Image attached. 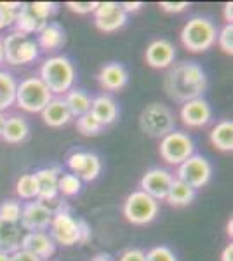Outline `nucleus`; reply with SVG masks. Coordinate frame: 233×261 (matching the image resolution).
Wrapping results in <instances>:
<instances>
[{"label": "nucleus", "instance_id": "nucleus-6", "mask_svg": "<svg viewBox=\"0 0 233 261\" xmlns=\"http://www.w3.org/2000/svg\"><path fill=\"white\" fill-rule=\"evenodd\" d=\"M4 61L11 65H30L39 58V44L21 32H12L2 40Z\"/></svg>", "mask_w": 233, "mask_h": 261}, {"label": "nucleus", "instance_id": "nucleus-10", "mask_svg": "<svg viewBox=\"0 0 233 261\" xmlns=\"http://www.w3.org/2000/svg\"><path fill=\"white\" fill-rule=\"evenodd\" d=\"M50 237H53L54 242L66 247L80 244L79 220H75L66 209H61L56 214H53V220H50Z\"/></svg>", "mask_w": 233, "mask_h": 261}, {"label": "nucleus", "instance_id": "nucleus-7", "mask_svg": "<svg viewBox=\"0 0 233 261\" xmlns=\"http://www.w3.org/2000/svg\"><path fill=\"white\" fill-rule=\"evenodd\" d=\"M157 214H159V202L141 190L129 193L124 202V216L133 225H148L155 220Z\"/></svg>", "mask_w": 233, "mask_h": 261}, {"label": "nucleus", "instance_id": "nucleus-31", "mask_svg": "<svg viewBox=\"0 0 233 261\" xmlns=\"http://www.w3.org/2000/svg\"><path fill=\"white\" fill-rule=\"evenodd\" d=\"M77 129L84 136H97V134L101 133V129H103V125H101L99 122L94 119V115L89 112L86 115L77 119Z\"/></svg>", "mask_w": 233, "mask_h": 261}, {"label": "nucleus", "instance_id": "nucleus-21", "mask_svg": "<svg viewBox=\"0 0 233 261\" xmlns=\"http://www.w3.org/2000/svg\"><path fill=\"white\" fill-rule=\"evenodd\" d=\"M65 40H66V35H65L63 27L59 23H56V21H53V23H47L39 32V40H37V44H39V49L42 47L44 50H56L65 44Z\"/></svg>", "mask_w": 233, "mask_h": 261}, {"label": "nucleus", "instance_id": "nucleus-34", "mask_svg": "<svg viewBox=\"0 0 233 261\" xmlns=\"http://www.w3.org/2000/svg\"><path fill=\"white\" fill-rule=\"evenodd\" d=\"M21 205L16 200H6L0 204V220L7 223H19Z\"/></svg>", "mask_w": 233, "mask_h": 261}, {"label": "nucleus", "instance_id": "nucleus-44", "mask_svg": "<svg viewBox=\"0 0 233 261\" xmlns=\"http://www.w3.org/2000/svg\"><path fill=\"white\" fill-rule=\"evenodd\" d=\"M120 7H122V11L125 12H134V11H139L143 7V2H124V4H120Z\"/></svg>", "mask_w": 233, "mask_h": 261}, {"label": "nucleus", "instance_id": "nucleus-20", "mask_svg": "<svg viewBox=\"0 0 233 261\" xmlns=\"http://www.w3.org/2000/svg\"><path fill=\"white\" fill-rule=\"evenodd\" d=\"M91 113L94 115V119L99 122L101 125H110L117 120L118 117V108L113 98H110L107 94H101L97 98L92 99L91 105Z\"/></svg>", "mask_w": 233, "mask_h": 261}, {"label": "nucleus", "instance_id": "nucleus-39", "mask_svg": "<svg viewBox=\"0 0 233 261\" xmlns=\"http://www.w3.org/2000/svg\"><path fill=\"white\" fill-rule=\"evenodd\" d=\"M97 4L99 2H66V7L77 14H91L96 11Z\"/></svg>", "mask_w": 233, "mask_h": 261}, {"label": "nucleus", "instance_id": "nucleus-45", "mask_svg": "<svg viewBox=\"0 0 233 261\" xmlns=\"http://www.w3.org/2000/svg\"><path fill=\"white\" fill-rule=\"evenodd\" d=\"M223 16H224V21H226V24H231L233 21V4L231 2H226L223 7Z\"/></svg>", "mask_w": 233, "mask_h": 261}, {"label": "nucleus", "instance_id": "nucleus-43", "mask_svg": "<svg viewBox=\"0 0 233 261\" xmlns=\"http://www.w3.org/2000/svg\"><path fill=\"white\" fill-rule=\"evenodd\" d=\"M79 225H80V244H86L91 239V226L84 220H79Z\"/></svg>", "mask_w": 233, "mask_h": 261}, {"label": "nucleus", "instance_id": "nucleus-19", "mask_svg": "<svg viewBox=\"0 0 233 261\" xmlns=\"http://www.w3.org/2000/svg\"><path fill=\"white\" fill-rule=\"evenodd\" d=\"M37 185H39V199L40 202H49L58 197V178L59 169L53 167V169H40L35 172Z\"/></svg>", "mask_w": 233, "mask_h": 261}, {"label": "nucleus", "instance_id": "nucleus-46", "mask_svg": "<svg viewBox=\"0 0 233 261\" xmlns=\"http://www.w3.org/2000/svg\"><path fill=\"white\" fill-rule=\"evenodd\" d=\"M221 261H233V244H228L221 252Z\"/></svg>", "mask_w": 233, "mask_h": 261}, {"label": "nucleus", "instance_id": "nucleus-25", "mask_svg": "<svg viewBox=\"0 0 233 261\" xmlns=\"http://www.w3.org/2000/svg\"><path fill=\"white\" fill-rule=\"evenodd\" d=\"M28 133H30V127H28L27 120L21 119V117H11V119H6L2 138L7 143H11V145H18V143L27 140Z\"/></svg>", "mask_w": 233, "mask_h": 261}, {"label": "nucleus", "instance_id": "nucleus-48", "mask_svg": "<svg viewBox=\"0 0 233 261\" xmlns=\"http://www.w3.org/2000/svg\"><path fill=\"white\" fill-rule=\"evenodd\" d=\"M233 220H231V218H230V220H228V225H226V233H228V237H231V235H233Z\"/></svg>", "mask_w": 233, "mask_h": 261}, {"label": "nucleus", "instance_id": "nucleus-5", "mask_svg": "<svg viewBox=\"0 0 233 261\" xmlns=\"http://www.w3.org/2000/svg\"><path fill=\"white\" fill-rule=\"evenodd\" d=\"M139 129L150 138H162L174 130V113L162 103H151L139 115Z\"/></svg>", "mask_w": 233, "mask_h": 261}, {"label": "nucleus", "instance_id": "nucleus-16", "mask_svg": "<svg viewBox=\"0 0 233 261\" xmlns=\"http://www.w3.org/2000/svg\"><path fill=\"white\" fill-rule=\"evenodd\" d=\"M19 249L32 252L40 259H47L56 252V242L45 231H28L21 237Z\"/></svg>", "mask_w": 233, "mask_h": 261}, {"label": "nucleus", "instance_id": "nucleus-18", "mask_svg": "<svg viewBox=\"0 0 233 261\" xmlns=\"http://www.w3.org/2000/svg\"><path fill=\"white\" fill-rule=\"evenodd\" d=\"M42 119H44V124L49 125V127H63L71 120V113L66 107L65 99L59 98H53L49 101V105L40 112Z\"/></svg>", "mask_w": 233, "mask_h": 261}, {"label": "nucleus", "instance_id": "nucleus-32", "mask_svg": "<svg viewBox=\"0 0 233 261\" xmlns=\"http://www.w3.org/2000/svg\"><path fill=\"white\" fill-rule=\"evenodd\" d=\"M101 172V161L96 153H91L87 151V161H86V167H84L82 174L79 176L80 181H94Z\"/></svg>", "mask_w": 233, "mask_h": 261}, {"label": "nucleus", "instance_id": "nucleus-3", "mask_svg": "<svg viewBox=\"0 0 233 261\" xmlns=\"http://www.w3.org/2000/svg\"><path fill=\"white\" fill-rule=\"evenodd\" d=\"M216 30L214 23L207 18H192L181 30V42L190 53H205L216 44Z\"/></svg>", "mask_w": 233, "mask_h": 261}, {"label": "nucleus", "instance_id": "nucleus-12", "mask_svg": "<svg viewBox=\"0 0 233 261\" xmlns=\"http://www.w3.org/2000/svg\"><path fill=\"white\" fill-rule=\"evenodd\" d=\"M172 181H174V178L169 171L153 167V169L146 171L143 174L141 181H139V188H141V192H145L146 195H150L151 199L159 202L160 199H165Z\"/></svg>", "mask_w": 233, "mask_h": 261}, {"label": "nucleus", "instance_id": "nucleus-17", "mask_svg": "<svg viewBox=\"0 0 233 261\" xmlns=\"http://www.w3.org/2000/svg\"><path fill=\"white\" fill-rule=\"evenodd\" d=\"M127 81H129V75L125 66L120 63H108L97 73V82L107 91H120L122 87H125Z\"/></svg>", "mask_w": 233, "mask_h": 261}, {"label": "nucleus", "instance_id": "nucleus-50", "mask_svg": "<svg viewBox=\"0 0 233 261\" xmlns=\"http://www.w3.org/2000/svg\"><path fill=\"white\" fill-rule=\"evenodd\" d=\"M0 63H4V45H2V39H0Z\"/></svg>", "mask_w": 233, "mask_h": 261}, {"label": "nucleus", "instance_id": "nucleus-2", "mask_svg": "<svg viewBox=\"0 0 233 261\" xmlns=\"http://www.w3.org/2000/svg\"><path fill=\"white\" fill-rule=\"evenodd\" d=\"M40 81L50 91V94L68 92L75 82V66L66 56H53L40 66Z\"/></svg>", "mask_w": 233, "mask_h": 261}, {"label": "nucleus", "instance_id": "nucleus-35", "mask_svg": "<svg viewBox=\"0 0 233 261\" xmlns=\"http://www.w3.org/2000/svg\"><path fill=\"white\" fill-rule=\"evenodd\" d=\"M216 40H218L219 49L231 56L233 54V24H224L221 30H219Z\"/></svg>", "mask_w": 233, "mask_h": 261}, {"label": "nucleus", "instance_id": "nucleus-23", "mask_svg": "<svg viewBox=\"0 0 233 261\" xmlns=\"http://www.w3.org/2000/svg\"><path fill=\"white\" fill-rule=\"evenodd\" d=\"M14 24L18 27V30L16 32H21V33H24V35H30V33H39L47 23H44V21H40L39 18H37V16L32 12V9H30L28 4H21L18 12H16Z\"/></svg>", "mask_w": 233, "mask_h": 261}, {"label": "nucleus", "instance_id": "nucleus-36", "mask_svg": "<svg viewBox=\"0 0 233 261\" xmlns=\"http://www.w3.org/2000/svg\"><path fill=\"white\" fill-rule=\"evenodd\" d=\"M145 261H177V258L169 247L157 246L151 247L148 252H145Z\"/></svg>", "mask_w": 233, "mask_h": 261}, {"label": "nucleus", "instance_id": "nucleus-28", "mask_svg": "<svg viewBox=\"0 0 233 261\" xmlns=\"http://www.w3.org/2000/svg\"><path fill=\"white\" fill-rule=\"evenodd\" d=\"M16 89H18V84L14 77L7 71H0V112L16 103Z\"/></svg>", "mask_w": 233, "mask_h": 261}, {"label": "nucleus", "instance_id": "nucleus-37", "mask_svg": "<svg viewBox=\"0 0 233 261\" xmlns=\"http://www.w3.org/2000/svg\"><path fill=\"white\" fill-rule=\"evenodd\" d=\"M28 6L33 14L40 21H44V23H49L47 21L49 16L53 14V12H56V4H53V2H33V4H28Z\"/></svg>", "mask_w": 233, "mask_h": 261}, {"label": "nucleus", "instance_id": "nucleus-51", "mask_svg": "<svg viewBox=\"0 0 233 261\" xmlns=\"http://www.w3.org/2000/svg\"><path fill=\"white\" fill-rule=\"evenodd\" d=\"M0 261H9V254H6V252H0Z\"/></svg>", "mask_w": 233, "mask_h": 261}, {"label": "nucleus", "instance_id": "nucleus-38", "mask_svg": "<svg viewBox=\"0 0 233 261\" xmlns=\"http://www.w3.org/2000/svg\"><path fill=\"white\" fill-rule=\"evenodd\" d=\"M86 161H87V151H73L68 157V161H66V166L70 167V171L75 176H80L84 167H86Z\"/></svg>", "mask_w": 233, "mask_h": 261}, {"label": "nucleus", "instance_id": "nucleus-24", "mask_svg": "<svg viewBox=\"0 0 233 261\" xmlns=\"http://www.w3.org/2000/svg\"><path fill=\"white\" fill-rule=\"evenodd\" d=\"M209 140L213 143L214 148L221 151H231L233 150V122L231 120H221L214 125L209 134Z\"/></svg>", "mask_w": 233, "mask_h": 261}, {"label": "nucleus", "instance_id": "nucleus-22", "mask_svg": "<svg viewBox=\"0 0 233 261\" xmlns=\"http://www.w3.org/2000/svg\"><path fill=\"white\" fill-rule=\"evenodd\" d=\"M21 246V230L16 223H7L0 220V252L12 254Z\"/></svg>", "mask_w": 233, "mask_h": 261}, {"label": "nucleus", "instance_id": "nucleus-30", "mask_svg": "<svg viewBox=\"0 0 233 261\" xmlns=\"http://www.w3.org/2000/svg\"><path fill=\"white\" fill-rule=\"evenodd\" d=\"M82 188V181L75 174H61L58 178V192L66 197L77 195Z\"/></svg>", "mask_w": 233, "mask_h": 261}, {"label": "nucleus", "instance_id": "nucleus-13", "mask_svg": "<svg viewBox=\"0 0 233 261\" xmlns=\"http://www.w3.org/2000/svg\"><path fill=\"white\" fill-rule=\"evenodd\" d=\"M50 220H53V213L40 200L28 202L27 205L21 207V216H19L21 228L28 231H44L45 228L50 226Z\"/></svg>", "mask_w": 233, "mask_h": 261}, {"label": "nucleus", "instance_id": "nucleus-47", "mask_svg": "<svg viewBox=\"0 0 233 261\" xmlns=\"http://www.w3.org/2000/svg\"><path fill=\"white\" fill-rule=\"evenodd\" d=\"M92 261H112V258H110L108 254H96L94 258H92Z\"/></svg>", "mask_w": 233, "mask_h": 261}, {"label": "nucleus", "instance_id": "nucleus-14", "mask_svg": "<svg viewBox=\"0 0 233 261\" xmlns=\"http://www.w3.org/2000/svg\"><path fill=\"white\" fill-rule=\"evenodd\" d=\"M179 117L186 127L198 129L209 124L211 119H213V110H211V105L204 98H197L183 103L179 110Z\"/></svg>", "mask_w": 233, "mask_h": 261}, {"label": "nucleus", "instance_id": "nucleus-42", "mask_svg": "<svg viewBox=\"0 0 233 261\" xmlns=\"http://www.w3.org/2000/svg\"><path fill=\"white\" fill-rule=\"evenodd\" d=\"M9 261H42V259L37 258L35 254H32V252H28V251L18 249L9 256Z\"/></svg>", "mask_w": 233, "mask_h": 261}, {"label": "nucleus", "instance_id": "nucleus-1", "mask_svg": "<svg viewBox=\"0 0 233 261\" xmlns=\"http://www.w3.org/2000/svg\"><path fill=\"white\" fill-rule=\"evenodd\" d=\"M164 89L165 94L177 103L202 98L207 89V75L198 63L181 61L167 71L164 79Z\"/></svg>", "mask_w": 233, "mask_h": 261}, {"label": "nucleus", "instance_id": "nucleus-33", "mask_svg": "<svg viewBox=\"0 0 233 261\" xmlns=\"http://www.w3.org/2000/svg\"><path fill=\"white\" fill-rule=\"evenodd\" d=\"M19 6L21 4L18 2H0V30L14 24Z\"/></svg>", "mask_w": 233, "mask_h": 261}, {"label": "nucleus", "instance_id": "nucleus-29", "mask_svg": "<svg viewBox=\"0 0 233 261\" xmlns=\"http://www.w3.org/2000/svg\"><path fill=\"white\" fill-rule=\"evenodd\" d=\"M16 192L21 199H37L39 197V185H37L35 174H23L16 183Z\"/></svg>", "mask_w": 233, "mask_h": 261}, {"label": "nucleus", "instance_id": "nucleus-40", "mask_svg": "<svg viewBox=\"0 0 233 261\" xmlns=\"http://www.w3.org/2000/svg\"><path fill=\"white\" fill-rule=\"evenodd\" d=\"M159 7L164 12H169V14H179V12L188 9L190 4L188 2H160Z\"/></svg>", "mask_w": 233, "mask_h": 261}, {"label": "nucleus", "instance_id": "nucleus-41", "mask_svg": "<svg viewBox=\"0 0 233 261\" xmlns=\"http://www.w3.org/2000/svg\"><path fill=\"white\" fill-rule=\"evenodd\" d=\"M118 261H145V251L131 247V249H125L122 252Z\"/></svg>", "mask_w": 233, "mask_h": 261}, {"label": "nucleus", "instance_id": "nucleus-9", "mask_svg": "<svg viewBox=\"0 0 233 261\" xmlns=\"http://www.w3.org/2000/svg\"><path fill=\"white\" fill-rule=\"evenodd\" d=\"M213 178V166L202 155H192L183 164L177 166V179L192 187L193 190L205 187Z\"/></svg>", "mask_w": 233, "mask_h": 261}, {"label": "nucleus", "instance_id": "nucleus-49", "mask_svg": "<svg viewBox=\"0 0 233 261\" xmlns=\"http://www.w3.org/2000/svg\"><path fill=\"white\" fill-rule=\"evenodd\" d=\"M4 124H6V115L0 112V136H2V130H4Z\"/></svg>", "mask_w": 233, "mask_h": 261}, {"label": "nucleus", "instance_id": "nucleus-8", "mask_svg": "<svg viewBox=\"0 0 233 261\" xmlns=\"http://www.w3.org/2000/svg\"><path fill=\"white\" fill-rule=\"evenodd\" d=\"M160 157L164 159L171 166H179L186 159H190L195 151V145L192 138L179 130H172V133L165 134L160 140Z\"/></svg>", "mask_w": 233, "mask_h": 261}, {"label": "nucleus", "instance_id": "nucleus-15", "mask_svg": "<svg viewBox=\"0 0 233 261\" xmlns=\"http://www.w3.org/2000/svg\"><path fill=\"white\" fill-rule=\"evenodd\" d=\"M174 58H176V47L172 45V42L165 39L153 40L146 47L145 53L146 65L155 70L171 68L172 63H174Z\"/></svg>", "mask_w": 233, "mask_h": 261}, {"label": "nucleus", "instance_id": "nucleus-4", "mask_svg": "<svg viewBox=\"0 0 233 261\" xmlns=\"http://www.w3.org/2000/svg\"><path fill=\"white\" fill-rule=\"evenodd\" d=\"M50 99H53V94L39 77L24 79L21 84H18L16 103L21 110L28 113H40L49 105Z\"/></svg>", "mask_w": 233, "mask_h": 261}, {"label": "nucleus", "instance_id": "nucleus-11", "mask_svg": "<svg viewBox=\"0 0 233 261\" xmlns=\"http://www.w3.org/2000/svg\"><path fill=\"white\" fill-rule=\"evenodd\" d=\"M127 23V14L117 2H99L94 11V24L99 32L113 33Z\"/></svg>", "mask_w": 233, "mask_h": 261}, {"label": "nucleus", "instance_id": "nucleus-26", "mask_svg": "<svg viewBox=\"0 0 233 261\" xmlns=\"http://www.w3.org/2000/svg\"><path fill=\"white\" fill-rule=\"evenodd\" d=\"M193 199H195V190L179 179L172 181L171 188H169L167 195H165V200H167L171 205H174V207H181V205L192 204Z\"/></svg>", "mask_w": 233, "mask_h": 261}, {"label": "nucleus", "instance_id": "nucleus-27", "mask_svg": "<svg viewBox=\"0 0 233 261\" xmlns=\"http://www.w3.org/2000/svg\"><path fill=\"white\" fill-rule=\"evenodd\" d=\"M65 103H66V107H68L71 117H77L79 119V117L91 112L92 99L86 91L73 89V91H68V94H66V98H65Z\"/></svg>", "mask_w": 233, "mask_h": 261}]
</instances>
